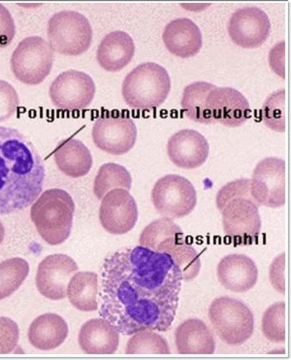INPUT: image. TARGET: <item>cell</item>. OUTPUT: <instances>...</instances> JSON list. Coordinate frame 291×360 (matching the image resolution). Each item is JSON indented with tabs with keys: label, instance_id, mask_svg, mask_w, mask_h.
<instances>
[{
	"label": "cell",
	"instance_id": "1",
	"mask_svg": "<svg viewBox=\"0 0 291 360\" xmlns=\"http://www.w3.org/2000/svg\"><path fill=\"white\" fill-rule=\"evenodd\" d=\"M183 275L170 255L143 246L124 248L101 270L99 315L119 334L165 332L175 320Z\"/></svg>",
	"mask_w": 291,
	"mask_h": 360
},
{
	"label": "cell",
	"instance_id": "2",
	"mask_svg": "<svg viewBox=\"0 0 291 360\" xmlns=\"http://www.w3.org/2000/svg\"><path fill=\"white\" fill-rule=\"evenodd\" d=\"M45 175L44 162L29 138L19 130L0 127V216L34 203Z\"/></svg>",
	"mask_w": 291,
	"mask_h": 360
},
{
	"label": "cell",
	"instance_id": "3",
	"mask_svg": "<svg viewBox=\"0 0 291 360\" xmlns=\"http://www.w3.org/2000/svg\"><path fill=\"white\" fill-rule=\"evenodd\" d=\"M223 214L224 231L236 245L252 244L261 231L259 204L251 195V180L239 179L226 184L216 195Z\"/></svg>",
	"mask_w": 291,
	"mask_h": 360
},
{
	"label": "cell",
	"instance_id": "4",
	"mask_svg": "<svg viewBox=\"0 0 291 360\" xmlns=\"http://www.w3.org/2000/svg\"><path fill=\"white\" fill-rule=\"evenodd\" d=\"M139 243L152 251L170 255L182 272L183 282L195 279L200 272L198 252L188 243L182 229L170 218L155 219L145 227Z\"/></svg>",
	"mask_w": 291,
	"mask_h": 360
},
{
	"label": "cell",
	"instance_id": "5",
	"mask_svg": "<svg viewBox=\"0 0 291 360\" xmlns=\"http://www.w3.org/2000/svg\"><path fill=\"white\" fill-rule=\"evenodd\" d=\"M75 203L65 191L51 188L35 200L30 218L46 243L57 246L65 243L72 231Z\"/></svg>",
	"mask_w": 291,
	"mask_h": 360
},
{
	"label": "cell",
	"instance_id": "6",
	"mask_svg": "<svg viewBox=\"0 0 291 360\" xmlns=\"http://www.w3.org/2000/svg\"><path fill=\"white\" fill-rule=\"evenodd\" d=\"M171 91L169 74L162 65L145 63L127 74L122 94L127 105L134 109H152L162 105Z\"/></svg>",
	"mask_w": 291,
	"mask_h": 360
},
{
	"label": "cell",
	"instance_id": "7",
	"mask_svg": "<svg viewBox=\"0 0 291 360\" xmlns=\"http://www.w3.org/2000/svg\"><path fill=\"white\" fill-rule=\"evenodd\" d=\"M209 318L219 339L229 346L244 344L254 333V314L246 304L234 298H216L209 308Z\"/></svg>",
	"mask_w": 291,
	"mask_h": 360
},
{
	"label": "cell",
	"instance_id": "8",
	"mask_svg": "<svg viewBox=\"0 0 291 360\" xmlns=\"http://www.w3.org/2000/svg\"><path fill=\"white\" fill-rule=\"evenodd\" d=\"M48 39L55 52L76 57L91 47L93 29L89 20L81 13L61 11L48 20Z\"/></svg>",
	"mask_w": 291,
	"mask_h": 360
},
{
	"label": "cell",
	"instance_id": "9",
	"mask_svg": "<svg viewBox=\"0 0 291 360\" xmlns=\"http://www.w3.org/2000/svg\"><path fill=\"white\" fill-rule=\"evenodd\" d=\"M53 58V51L44 38L27 37L12 53L11 70L25 85H39L52 71Z\"/></svg>",
	"mask_w": 291,
	"mask_h": 360
},
{
	"label": "cell",
	"instance_id": "10",
	"mask_svg": "<svg viewBox=\"0 0 291 360\" xmlns=\"http://www.w3.org/2000/svg\"><path fill=\"white\" fill-rule=\"evenodd\" d=\"M137 127L127 110H104L93 127L96 146L110 155L127 154L134 147Z\"/></svg>",
	"mask_w": 291,
	"mask_h": 360
},
{
	"label": "cell",
	"instance_id": "11",
	"mask_svg": "<svg viewBox=\"0 0 291 360\" xmlns=\"http://www.w3.org/2000/svg\"><path fill=\"white\" fill-rule=\"evenodd\" d=\"M152 201L155 210L165 218L179 219L188 216L198 203L193 184L179 175H166L155 184Z\"/></svg>",
	"mask_w": 291,
	"mask_h": 360
},
{
	"label": "cell",
	"instance_id": "12",
	"mask_svg": "<svg viewBox=\"0 0 291 360\" xmlns=\"http://www.w3.org/2000/svg\"><path fill=\"white\" fill-rule=\"evenodd\" d=\"M251 195L259 205L280 208L285 204V162L266 158L255 166Z\"/></svg>",
	"mask_w": 291,
	"mask_h": 360
},
{
	"label": "cell",
	"instance_id": "13",
	"mask_svg": "<svg viewBox=\"0 0 291 360\" xmlns=\"http://www.w3.org/2000/svg\"><path fill=\"white\" fill-rule=\"evenodd\" d=\"M96 94V84L91 76L78 70L60 74L48 91L53 106L58 109L83 110L91 105Z\"/></svg>",
	"mask_w": 291,
	"mask_h": 360
},
{
	"label": "cell",
	"instance_id": "14",
	"mask_svg": "<svg viewBox=\"0 0 291 360\" xmlns=\"http://www.w3.org/2000/svg\"><path fill=\"white\" fill-rule=\"evenodd\" d=\"M138 214L136 201L129 191L115 188L102 198L99 221L102 227L109 233H127L136 224Z\"/></svg>",
	"mask_w": 291,
	"mask_h": 360
},
{
	"label": "cell",
	"instance_id": "15",
	"mask_svg": "<svg viewBox=\"0 0 291 360\" xmlns=\"http://www.w3.org/2000/svg\"><path fill=\"white\" fill-rule=\"evenodd\" d=\"M78 270L77 263L68 255H48L38 266L35 279L38 292L48 300H65L68 283Z\"/></svg>",
	"mask_w": 291,
	"mask_h": 360
},
{
	"label": "cell",
	"instance_id": "16",
	"mask_svg": "<svg viewBox=\"0 0 291 360\" xmlns=\"http://www.w3.org/2000/svg\"><path fill=\"white\" fill-rule=\"evenodd\" d=\"M271 32L269 17L257 7H245L231 15L228 33L235 44L244 49H254L267 40Z\"/></svg>",
	"mask_w": 291,
	"mask_h": 360
},
{
	"label": "cell",
	"instance_id": "17",
	"mask_svg": "<svg viewBox=\"0 0 291 360\" xmlns=\"http://www.w3.org/2000/svg\"><path fill=\"white\" fill-rule=\"evenodd\" d=\"M207 110L213 124L228 127H241L252 117L249 101L233 88L214 86L207 98Z\"/></svg>",
	"mask_w": 291,
	"mask_h": 360
},
{
	"label": "cell",
	"instance_id": "18",
	"mask_svg": "<svg viewBox=\"0 0 291 360\" xmlns=\"http://www.w3.org/2000/svg\"><path fill=\"white\" fill-rule=\"evenodd\" d=\"M209 152L208 141L196 130H180L168 140V157L176 166L183 169L200 167L208 158Z\"/></svg>",
	"mask_w": 291,
	"mask_h": 360
},
{
	"label": "cell",
	"instance_id": "19",
	"mask_svg": "<svg viewBox=\"0 0 291 360\" xmlns=\"http://www.w3.org/2000/svg\"><path fill=\"white\" fill-rule=\"evenodd\" d=\"M216 275L224 288L233 292H247L257 285L259 270L251 257L229 255L219 262Z\"/></svg>",
	"mask_w": 291,
	"mask_h": 360
},
{
	"label": "cell",
	"instance_id": "20",
	"mask_svg": "<svg viewBox=\"0 0 291 360\" xmlns=\"http://www.w3.org/2000/svg\"><path fill=\"white\" fill-rule=\"evenodd\" d=\"M166 49L182 58L194 57L202 48V33L198 25L188 18L171 20L162 34Z\"/></svg>",
	"mask_w": 291,
	"mask_h": 360
},
{
	"label": "cell",
	"instance_id": "21",
	"mask_svg": "<svg viewBox=\"0 0 291 360\" xmlns=\"http://www.w3.org/2000/svg\"><path fill=\"white\" fill-rule=\"evenodd\" d=\"M116 328L105 319L86 321L79 333V345L88 354H113L119 349V336Z\"/></svg>",
	"mask_w": 291,
	"mask_h": 360
},
{
	"label": "cell",
	"instance_id": "22",
	"mask_svg": "<svg viewBox=\"0 0 291 360\" xmlns=\"http://www.w3.org/2000/svg\"><path fill=\"white\" fill-rule=\"evenodd\" d=\"M134 39L127 32L116 30L102 39L96 52L99 65L109 72L126 68L134 57Z\"/></svg>",
	"mask_w": 291,
	"mask_h": 360
},
{
	"label": "cell",
	"instance_id": "23",
	"mask_svg": "<svg viewBox=\"0 0 291 360\" xmlns=\"http://www.w3.org/2000/svg\"><path fill=\"white\" fill-rule=\"evenodd\" d=\"M175 343L181 354H213L216 351L213 332L198 319H190L178 326Z\"/></svg>",
	"mask_w": 291,
	"mask_h": 360
},
{
	"label": "cell",
	"instance_id": "24",
	"mask_svg": "<svg viewBox=\"0 0 291 360\" xmlns=\"http://www.w3.org/2000/svg\"><path fill=\"white\" fill-rule=\"evenodd\" d=\"M53 155L58 169L68 177H83L93 166V157L88 147L76 138H68L58 143Z\"/></svg>",
	"mask_w": 291,
	"mask_h": 360
},
{
	"label": "cell",
	"instance_id": "25",
	"mask_svg": "<svg viewBox=\"0 0 291 360\" xmlns=\"http://www.w3.org/2000/svg\"><path fill=\"white\" fill-rule=\"evenodd\" d=\"M68 335V326L60 316L48 313L39 316L30 324V343L40 351H51L63 345Z\"/></svg>",
	"mask_w": 291,
	"mask_h": 360
},
{
	"label": "cell",
	"instance_id": "26",
	"mask_svg": "<svg viewBox=\"0 0 291 360\" xmlns=\"http://www.w3.org/2000/svg\"><path fill=\"white\" fill-rule=\"evenodd\" d=\"M98 277L93 272H77L67 285V297L74 308L82 311L98 309Z\"/></svg>",
	"mask_w": 291,
	"mask_h": 360
},
{
	"label": "cell",
	"instance_id": "27",
	"mask_svg": "<svg viewBox=\"0 0 291 360\" xmlns=\"http://www.w3.org/2000/svg\"><path fill=\"white\" fill-rule=\"evenodd\" d=\"M214 86L207 82H195L183 89L181 105L183 113L191 121L199 124H213L207 110V98Z\"/></svg>",
	"mask_w": 291,
	"mask_h": 360
},
{
	"label": "cell",
	"instance_id": "28",
	"mask_svg": "<svg viewBox=\"0 0 291 360\" xmlns=\"http://www.w3.org/2000/svg\"><path fill=\"white\" fill-rule=\"evenodd\" d=\"M132 178L127 168L117 163H105L99 168L94 180L93 193L97 199L103 198L115 188L131 190Z\"/></svg>",
	"mask_w": 291,
	"mask_h": 360
},
{
	"label": "cell",
	"instance_id": "29",
	"mask_svg": "<svg viewBox=\"0 0 291 360\" xmlns=\"http://www.w3.org/2000/svg\"><path fill=\"white\" fill-rule=\"evenodd\" d=\"M29 273V263L20 257H13L0 263V300L16 292Z\"/></svg>",
	"mask_w": 291,
	"mask_h": 360
},
{
	"label": "cell",
	"instance_id": "30",
	"mask_svg": "<svg viewBox=\"0 0 291 360\" xmlns=\"http://www.w3.org/2000/svg\"><path fill=\"white\" fill-rule=\"evenodd\" d=\"M126 352L127 354H170V349L167 341L157 331L141 330L134 333L127 342Z\"/></svg>",
	"mask_w": 291,
	"mask_h": 360
},
{
	"label": "cell",
	"instance_id": "31",
	"mask_svg": "<svg viewBox=\"0 0 291 360\" xmlns=\"http://www.w3.org/2000/svg\"><path fill=\"white\" fill-rule=\"evenodd\" d=\"M261 328L268 340L274 343L285 341V303L283 301L273 304L265 311Z\"/></svg>",
	"mask_w": 291,
	"mask_h": 360
},
{
	"label": "cell",
	"instance_id": "32",
	"mask_svg": "<svg viewBox=\"0 0 291 360\" xmlns=\"http://www.w3.org/2000/svg\"><path fill=\"white\" fill-rule=\"evenodd\" d=\"M285 89L275 91L268 96L263 104V122L270 129L277 132L285 130Z\"/></svg>",
	"mask_w": 291,
	"mask_h": 360
},
{
	"label": "cell",
	"instance_id": "33",
	"mask_svg": "<svg viewBox=\"0 0 291 360\" xmlns=\"http://www.w3.org/2000/svg\"><path fill=\"white\" fill-rule=\"evenodd\" d=\"M19 326L11 319L0 316V354H10L19 343Z\"/></svg>",
	"mask_w": 291,
	"mask_h": 360
},
{
	"label": "cell",
	"instance_id": "34",
	"mask_svg": "<svg viewBox=\"0 0 291 360\" xmlns=\"http://www.w3.org/2000/svg\"><path fill=\"white\" fill-rule=\"evenodd\" d=\"M20 98L8 82L0 80V122L7 121L17 111Z\"/></svg>",
	"mask_w": 291,
	"mask_h": 360
},
{
	"label": "cell",
	"instance_id": "35",
	"mask_svg": "<svg viewBox=\"0 0 291 360\" xmlns=\"http://www.w3.org/2000/svg\"><path fill=\"white\" fill-rule=\"evenodd\" d=\"M16 35V25L11 13L0 4V49L11 44Z\"/></svg>",
	"mask_w": 291,
	"mask_h": 360
},
{
	"label": "cell",
	"instance_id": "36",
	"mask_svg": "<svg viewBox=\"0 0 291 360\" xmlns=\"http://www.w3.org/2000/svg\"><path fill=\"white\" fill-rule=\"evenodd\" d=\"M285 252L276 259L270 267V281L277 292L285 295Z\"/></svg>",
	"mask_w": 291,
	"mask_h": 360
},
{
	"label": "cell",
	"instance_id": "37",
	"mask_svg": "<svg viewBox=\"0 0 291 360\" xmlns=\"http://www.w3.org/2000/svg\"><path fill=\"white\" fill-rule=\"evenodd\" d=\"M5 236V229L4 224H2L1 221H0V244L2 243V241H4Z\"/></svg>",
	"mask_w": 291,
	"mask_h": 360
}]
</instances>
